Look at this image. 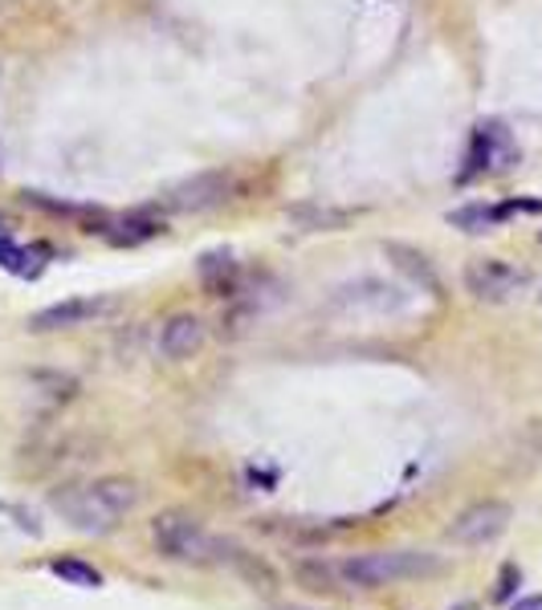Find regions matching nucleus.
I'll return each mask as SVG.
<instances>
[{
	"label": "nucleus",
	"mask_w": 542,
	"mask_h": 610,
	"mask_svg": "<svg viewBox=\"0 0 542 610\" xmlns=\"http://www.w3.org/2000/svg\"><path fill=\"white\" fill-rule=\"evenodd\" d=\"M510 521H514V509L506 501H481L474 509H465L462 518L448 525V537L457 545H465V549H477V545L498 542L510 530Z\"/></svg>",
	"instance_id": "obj_7"
},
{
	"label": "nucleus",
	"mask_w": 542,
	"mask_h": 610,
	"mask_svg": "<svg viewBox=\"0 0 542 610\" xmlns=\"http://www.w3.org/2000/svg\"><path fill=\"white\" fill-rule=\"evenodd\" d=\"M355 208H335V204H294L285 208V220H294L306 232H339L355 220Z\"/></svg>",
	"instance_id": "obj_11"
},
{
	"label": "nucleus",
	"mask_w": 542,
	"mask_h": 610,
	"mask_svg": "<svg viewBox=\"0 0 542 610\" xmlns=\"http://www.w3.org/2000/svg\"><path fill=\"white\" fill-rule=\"evenodd\" d=\"M518 163V143L510 127L498 119L477 122L474 131V146H469V167L465 175H481V172H510Z\"/></svg>",
	"instance_id": "obj_6"
},
{
	"label": "nucleus",
	"mask_w": 542,
	"mask_h": 610,
	"mask_svg": "<svg viewBox=\"0 0 542 610\" xmlns=\"http://www.w3.org/2000/svg\"><path fill=\"white\" fill-rule=\"evenodd\" d=\"M506 208H494V204H465L457 213H448V225L462 228V232H494V228L506 220Z\"/></svg>",
	"instance_id": "obj_14"
},
{
	"label": "nucleus",
	"mask_w": 542,
	"mask_h": 610,
	"mask_svg": "<svg viewBox=\"0 0 542 610\" xmlns=\"http://www.w3.org/2000/svg\"><path fill=\"white\" fill-rule=\"evenodd\" d=\"M343 586L355 590H380V586L412 582V578H433L445 570V562L424 549H380V554H359L335 566Z\"/></svg>",
	"instance_id": "obj_2"
},
{
	"label": "nucleus",
	"mask_w": 542,
	"mask_h": 610,
	"mask_svg": "<svg viewBox=\"0 0 542 610\" xmlns=\"http://www.w3.org/2000/svg\"><path fill=\"white\" fill-rule=\"evenodd\" d=\"M119 309V297L95 293V297H69V302L45 305L29 318V330L54 334V330H78V326H95V322L110 318Z\"/></svg>",
	"instance_id": "obj_5"
},
{
	"label": "nucleus",
	"mask_w": 542,
	"mask_h": 610,
	"mask_svg": "<svg viewBox=\"0 0 542 610\" xmlns=\"http://www.w3.org/2000/svg\"><path fill=\"white\" fill-rule=\"evenodd\" d=\"M299 582L306 590H318V595H330V590H339V570H335V562H302L299 566Z\"/></svg>",
	"instance_id": "obj_18"
},
{
	"label": "nucleus",
	"mask_w": 542,
	"mask_h": 610,
	"mask_svg": "<svg viewBox=\"0 0 542 610\" xmlns=\"http://www.w3.org/2000/svg\"><path fill=\"white\" fill-rule=\"evenodd\" d=\"M151 537L160 545L163 557H172V562H196V566H208V562H220L225 554V542L213 537V533L204 530L200 521L192 518V513H160V518L151 521Z\"/></svg>",
	"instance_id": "obj_3"
},
{
	"label": "nucleus",
	"mask_w": 542,
	"mask_h": 610,
	"mask_svg": "<svg viewBox=\"0 0 542 610\" xmlns=\"http://www.w3.org/2000/svg\"><path fill=\"white\" fill-rule=\"evenodd\" d=\"M539 305H542V293H539Z\"/></svg>",
	"instance_id": "obj_22"
},
{
	"label": "nucleus",
	"mask_w": 542,
	"mask_h": 610,
	"mask_svg": "<svg viewBox=\"0 0 542 610\" xmlns=\"http://www.w3.org/2000/svg\"><path fill=\"white\" fill-rule=\"evenodd\" d=\"M45 249H25V244H17L9 232H0V269H9L17 277H37L41 273V261Z\"/></svg>",
	"instance_id": "obj_13"
},
{
	"label": "nucleus",
	"mask_w": 542,
	"mask_h": 610,
	"mask_svg": "<svg viewBox=\"0 0 542 610\" xmlns=\"http://www.w3.org/2000/svg\"><path fill=\"white\" fill-rule=\"evenodd\" d=\"M522 582V574L514 570V566H506L502 570V578H498V586H494V598H498V602H506V598L514 595V586Z\"/></svg>",
	"instance_id": "obj_19"
},
{
	"label": "nucleus",
	"mask_w": 542,
	"mask_h": 610,
	"mask_svg": "<svg viewBox=\"0 0 542 610\" xmlns=\"http://www.w3.org/2000/svg\"><path fill=\"white\" fill-rule=\"evenodd\" d=\"M25 204H33V208H41V213L78 216V220H90V225H107V216L95 213V208H82V204H66V199H50L45 192H25Z\"/></svg>",
	"instance_id": "obj_17"
},
{
	"label": "nucleus",
	"mask_w": 542,
	"mask_h": 610,
	"mask_svg": "<svg viewBox=\"0 0 542 610\" xmlns=\"http://www.w3.org/2000/svg\"><path fill=\"white\" fill-rule=\"evenodd\" d=\"M510 610H542V595H530V598H518Z\"/></svg>",
	"instance_id": "obj_20"
},
{
	"label": "nucleus",
	"mask_w": 542,
	"mask_h": 610,
	"mask_svg": "<svg viewBox=\"0 0 542 610\" xmlns=\"http://www.w3.org/2000/svg\"><path fill=\"white\" fill-rule=\"evenodd\" d=\"M383 257L392 261L404 277H412L421 290H429V293H441V277H436V269H433V261L424 257L421 249H408V244H400V240H392V244H383Z\"/></svg>",
	"instance_id": "obj_12"
},
{
	"label": "nucleus",
	"mask_w": 542,
	"mask_h": 610,
	"mask_svg": "<svg viewBox=\"0 0 542 610\" xmlns=\"http://www.w3.org/2000/svg\"><path fill=\"white\" fill-rule=\"evenodd\" d=\"M139 504V484L127 477H102L82 489L54 492V509L82 533H110Z\"/></svg>",
	"instance_id": "obj_1"
},
{
	"label": "nucleus",
	"mask_w": 542,
	"mask_h": 610,
	"mask_svg": "<svg viewBox=\"0 0 542 610\" xmlns=\"http://www.w3.org/2000/svg\"><path fill=\"white\" fill-rule=\"evenodd\" d=\"M50 574L62 578L66 586H78V590H98L102 586V574L95 566H86L82 557H57V562H50Z\"/></svg>",
	"instance_id": "obj_16"
},
{
	"label": "nucleus",
	"mask_w": 542,
	"mask_h": 610,
	"mask_svg": "<svg viewBox=\"0 0 542 610\" xmlns=\"http://www.w3.org/2000/svg\"><path fill=\"white\" fill-rule=\"evenodd\" d=\"M196 277L213 297H241L245 273L232 252H204L200 265H196Z\"/></svg>",
	"instance_id": "obj_9"
},
{
	"label": "nucleus",
	"mask_w": 542,
	"mask_h": 610,
	"mask_svg": "<svg viewBox=\"0 0 542 610\" xmlns=\"http://www.w3.org/2000/svg\"><path fill=\"white\" fill-rule=\"evenodd\" d=\"M0 228H9V216H4V213H0Z\"/></svg>",
	"instance_id": "obj_21"
},
{
	"label": "nucleus",
	"mask_w": 542,
	"mask_h": 610,
	"mask_svg": "<svg viewBox=\"0 0 542 610\" xmlns=\"http://www.w3.org/2000/svg\"><path fill=\"white\" fill-rule=\"evenodd\" d=\"M527 285H530L527 269L510 265L502 257H481V261H469V265H465V290L474 293L477 302H489V305L514 302Z\"/></svg>",
	"instance_id": "obj_4"
},
{
	"label": "nucleus",
	"mask_w": 542,
	"mask_h": 610,
	"mask_svg": "<svg viewBox=\"0 0 542 610\" xmlns=\"http://www.w3.org/2000/svg\"><path fill=\"white\" fill-rule=\"evenodd\" d=\"M102 232H107L110 244H127V249H131V244H143V240L160 237L163 228H160V220H148V216H127V220L102 228Z\"/></svg>",
	"instance_id": "obj_15"
},
{
	"label": "nucleus",
	"mask_w": 542,
	"mask_h": 610,
	"mask_svg": "<svg viewBox=\"0 0 542 610\" xmlns=\"http://www.w3.org/2000/svg\"><path fill=\"white\" fill-rule=\"evenodd\" d=\"M232 187H237V179L229 172H200L172 187L167 199H163V208H172V213H204V208L225 204L232 196Z\"/></svg>",
	"instance_id": "obj_8"
},
{
	"label": "nucleus",
	"mask_w": 542,
	"mask_h": 610,
	"mask_svg": "<svg viewBox=\"0 0 542 610\" xmlns=\"http://www.w3.org/2000/svg\"><path fill=\"white\" fill-rule=\"evenodd\" d=\"M204 346V322L196 314H176V318L163 322L160 330V355L172 362L192 359L196 350Z\"/></svg>",
	"instance_id": "obj_10"
}]
</instances>
